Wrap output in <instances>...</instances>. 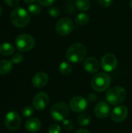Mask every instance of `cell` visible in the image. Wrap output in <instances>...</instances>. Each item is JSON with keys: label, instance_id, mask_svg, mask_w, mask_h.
<instances>
[{"label": "cell", "instance_id": "obj_6", "mask_svg": "<svg viewBox=\"0 0 132 133\" xmlns=\"http://www.w3.org/2000/svg\"><path fill=\"white\" fill-rule=\"evenodd\" d=\"M51 116L53 120L56 122L65 121L69 114L68 106L63 102L54 104L51 108Z\"/></svg>", "mask_w": 132, "mask_h": 133}, {"label": "cell", "instance_id": "obj_8", "mask_svg": "<svg viewBox=\"0 0 132 133\" xmlns=\"http://www.w3.org/2000/svg\"><path fill=\"white\" fill-rule=\"evenodd\" d=\"M4 124L9 130L15 131L18 129L21 125V118L17 112L13 111H9L5 116Z\"/></svg>", "mask_w": 132, "mask_h": 133}, {"label": "cell", "instance_id": "obj_16", "mask_svg": "<svg viewBox=\"0 0 132 133\" xmlns=\"http://www.w3.org/2000/svg\"><path fill=\"white\" fill-rule=\"evenodd\" d=\"M25 128L29 132L35 133L40 129L41 122H40L39 119L36 118H30L28 121H26L25 124Z\"/></svg>", "mask_w": 132, "mask_h": 133}, {"label": "cell", "instance_id": "obj_22", "mask_svg": "<svg viewBox=\"0 0 132 133\" xmlns=\"http://www.w3.org/2000/svg\"><path fill=\"white\" fill-rule=\"evenodd\" d=\"M91 122V117L88 114H82L78 117V123L80 126H87Z\"/></svg>", "mask_w": 132, "mask_h": 133}, {"label": "cell", "instance_id": "obj_32", "mask_svg": "<svg viewBox=\"0 0 132 133\" xmlns=\"http://www.w3.org/2000/svg\"><path fill=\"white\" fill-rule=\"evenodd\" d=\"M97 100V97L95 94L93 93H90L87 95V101L90 103H94L96 102Z\"/></svg>", "mask_w": 132, "mask_h": 133}, {"label": "cell", "instance_id": "obj_12", "mask_svg": "<svg viewBox=\"0 0 132 133\" xmlns=\"http://www.w3.org/2000/svg\"><path fill=\"white\" fill-rule=\"evenodd\" d=\"M128 115V110L127 107L124 105H119L114 108L111 112V118L114 122H122L126 119Z\"/></svg>", "mask_w": 132, "mask_h": 133}, {"label": "cell", "instance_id": "obj_10", "mask_svg": "<svg viewBox=\"0 0 132 133\" xmlns=\"http://www.w3.org/2000/svg\"><path fill=\"white\" fill-rule=\"evenodd\" d=\"M69 107L72 111L75 113H82L86 110L88 107V101L83 97L77 96L70 101Z\"/></svg>", "mask_w": 132, "mask_h": 133}, {"label": "cell", "instance_id": "obj_33", "mask_svg": "<svg viewBox=\"0 0 132 133\" xmlns=\"http://www.w3.org/2000/svg\"><path fill=\"white\" fill-rule=\"evenodd\" d=\"M75 7L74 6L73 4H67L65 6V10L68 13H73L75 12Z\"/></svg>", "mask_w": 132, "mask_h": 133}, {"label": "cell", "instance_id": "obj_23", "mask_svg": "<svg viewBox=\"0 0 132 133\" xmlns=\"http://www.w3.org/2000/svg\"><path fill=\"white\" fill-rule=\"evenodd\" d=\"M40 6L37 4H30L29 6H28V11L30 14L33 15V16H36V15H38L40 12Z\"/></svg>", "mask_w": 132, "mask_h": 133}, {"label": "cell", "instance_id": "obj_2", "mask_svg": "<svg viewBox=\"0 0 132 133\" xmlns=\"http://www.w3.org/2000/svg\"><path fill=\"white\" fill-rule=\"evenodd\" d=\"M10 21L15 26L23 28L29 24L30 17L25 9L22 7H16L10 14Z\"/></svg>", "mask_w": 132, "mask_h": 133}, {"label": "cell", "instance_id": "obj_7", "mask_svg": "<svg viewBox=\"0 0 132 133\" xmlns=\"http://www.w3.org/2000/svg\"><path fill=\"white\" fill-rule=\"evenodd\" d=\"M73 30L74 23L68 17L61 18L56 23L55 31L60 36H67L71 34Z\"/></svg>", "mask_w": 132, "mask_h": 133}, {"label": "cell", "instance_id": "obj_38", "mask_svg": "<svg viewBox=\"0 0 132 133\" xmlns=\"http://www.w3.org/2000/svg\"><path fill=\"white\" fill-rule=\"evenodd\" d=\"M66 1H72V0H66Z\"/></svg>", "mask_w": 132, "mask_h": 133}, {"label": "cell", "instance_id": "obj_13", "mask_svg": "<svg viewBox=\"0 0 132 133\" xmlns=\"http://www.w3.org/2000/svg\"><path fill=\"white\" fill-rule=\"evenodd\" d=\"M94 111L97 118L100 119H104L109 116L110 113V108L107 102L100 101L96 105Z\"/></svg>", "mask_w": 132, "mask_h": 133}, {"label": "cell", "instance_id": "obj_37", "mask_svg": "<svg viewBox=\"0 0 132 133\" xmlns=\"http://www.w3.org/2000/svg\"><path fill=\"white\" fill-rule=\"evenodd\" d=\"M2 13V7L0 6V16H1Z\"/></svg>", "mask_w": 132, "mask_h": 133}, {"label": "cell", "instance_id": "obj_27", "mask_svg": "<svg viewBox=\"0 0 132 133\" xmlns=\"http://www.w3.org/2000/svg\"><path fill=\"white\" fill-rule=\"evenodd\" d=\"M63 128L67 131H71L73 129V123L71 120L65 119L63 121Z\"/></svg>", "mask_w": 132, "mask_h": 133}, {"label": "cell", "instance_id": "obj_17", "mask_svg": "<svg viewBox=\"0 0 132 133\" xmlns=\"http://www.w3.org/2000/svg\"><path fill=\"white\" fill-rule=\"evenodd\" d=\"M14 51H15L14 46L9 42H5L0 45V53L4 56L12 55L14 53Z\"/></svg>", "mask_w": 132, "mask_h": 133}, {"label": "cell", "instance_id": "obj_26", "mask_svg": "<svg viewBox=\"0 0 132 133\" xmlns=\"http://www.w3.org/2000/svg\"><path fill=\"white\" fill-rule=\"evenodd\" d=\"M23 56L20 53H16L12 57V62L14 64H19L23 62Z\"/></svg>", "mask_w": 132, "mask_h": 133}, {"label": "cell", "instance_id": "obj_11", "mask_svg": "<svg viewBox=\"0 0 132 133\" xmlns=\"http://www.w3.org/2000/svg\"><path fill=\"white\" fill-rule=\"evenodd\" d=\"M49 104V97L47 94L44 92H40L37 94L33 99V106L36 110L43 111Z\"/></svg>", "mask_w": 132, "mask_h": 133}, {"label": "cell", "instance_id": "obj_18", "mask_svg": "<svg viewBox=\"0 0 132 133\" xmlns=\"http://www.w3.org/2000/svg\"><path fill=\"white\" fill-rule=\"evenodd\" d=\"M12 69V62L9 60L0 61V75H6Z\"/></svg>", "mask_w": 132, "mask_h": 133}, {"label": "cell", "instance_id": "obj_30", "mask_svg": "<svg viewBox=\"0 0 132 133\" xmlns=\"http://www.w3.org/2000/svg\"><path fill=\"white\" fill-rule=\"evenodd\" d=\"M99 5L103 7H109L112 4L113 0H97Z\"/></svg>", "mask_w": 132, "mask_h": 133}, {"label": "cell", "instance_id": "obj_4", "mask_svg": "<svg viewBox=\"0 0 132 133\" xmlns=\"http://www.w3.org/2000/svg\"><path fill=\"white\" fill-rule=\"evenodd\" d=\"M110 83L111 79L108 74L105 72H99L92 79L91 86L96 92H104L109 88Z\"/></svg>", "mask_w": 132, "mask_h": 133}, {"label": "cell", "instance_id": "obj_34", "mask_svg": "<svg viewBox=\"0 0 132 133\" xmlns=\"http://www.w3.org/2000/svg\"><path fill=\"white\" fill-rule=\"evenodd\" d=\"M75 133H90L89 131H88L87 129H79Z\"/></svg>", "mask_w": 132, "mask_h": 133}, {"label": "cell", "instance_id": "obj_36", "mask_svg": "<svg viewBox=\"0 0 132 133\" xmlns=\"http://www.w3.org/2000/svg\"><path fill=\"white\" fill-rule=\"evenodd\" d=\"M129 5H130V7H131V9H132V0L130 1V3H129Z\"/></svg>", "mask_w": 132, "mask_h": 133}, {"label": "cell", "instance_id": "obj_15", "mask_svg": "<svg viewBox=\"0 0 132 133\" xmlns=\"http://www.w3.org/2000/svg\"><path fill=\"white\" fill-rule=\"evenodd\" d=\"M48 76L44 72L35 74L32 79V84L36 88H42L45 87L48 83Z\"/></svg>", "mask_w": 132, "mask_h": 133}, {"label": "cell", "instance_id": "obj_19", "mask_svg": "<svg viewBox=\"0 0 132 133\" xmlns=\"http://www.w3.org/2000/svg\"><path fill=\"white\" fill-rule=\"evenodd\" d=\"M72 71L71 64L68 62H62L59 65V72L63 76H68Z\"/></svg>", "mask_w": 132, "mask_h": 133}, {"label": "cell", "instance_id": "obj_9", "mask_svg": "<svg viewBox=\"0 0 132 133\" xmlns=\"http://www.w3.org/2000/svg\"><path fill=\"white\" fill-rule=\"evenodd\" d=\"M117 65V58L114 55L111 53H107L102 57L101 67L104 71L107 72H110L116 69Z\"/></svg>", "mask_w": 132, "mask_h": 133}, {"label": "cell", "instance_id": "obj_21", "mask_svg": "<svg viewBox=\"0 0 132 133\" xmlns=\"http://www.w3.org/2000/svg\"><path fill=\"white\" fill-rule=\"evenodd\" d=\"M75 7L80 11H87L90 8V2L89 0H76Z\"/></svg>", "mask_w": 132, "mask_h": 133}, {"label": "cell", "instance_id": "obj_1", "mask_svg": "<svg viewBox=\"0 0 132 133\" xmlns=\"http://www.w3.org/2000/svg\"><path fill=\"white\" fill-rule=\"evenodd\" d=\"M86 48L84 44L81 43H75L68 48L66 52V58L70 62L79 63L86 58Z\"/></svg>", "mask_w": 132, "mask_h": 133}, {"label": "cell", "instance_id": "obj_25", "mask_svg": "<svg viewBox=\"0 0 132 133\" xmlns=\"http://www.w3.org/2000/svg\"><path fill=\"white\" fill-rule=\"evenodd\" d=\"M48 13L52 17H58L59 15H60V9L58 7H56V6H51L50 9H49V11H48Z\"/></svg>", "mask_w": 132, "mask_h": 133}, {"label": "cell", "instance_id": "obj_31", "mask_svg": "<svg viewBox=\"0 0 132 133\" xmlns=\"http://www.w3.org/2000/svg\"><path fill=\"white\" fill-rule=\"evenodd\" d=\"M56 0H38V2L44 6H49L51 5Z\"/></svg>", "mask_w": 132, "mask_h": 133}, {"label": "cell", "instance_id": "obj_28", "mask_svg": "<svg viewBox=\"0 0 132 133\" xmlns=\"http://www.w3.org/2000/svg\"><path fill=\"white\" fill-rule=\"evenodd\" d=\"M61 131V127L57 124L51 125L48 129V133H60Z\"/></svg>", "mask_w": 132, "mask_h": 133}, {"label": "cell", "instance_id": "obj_20", "mask_svg": "<svg viewBox=\"0 0 132 133\" xmlns=\"http://www.w3.org/2000/svg\"><path fill=\"white\" fill-rule=\"evenodd\" d=\"M89 22V16L85 12H80L75 18V23L80 26H85Z\"/></svg>", "mask_w": 132, "mask_h": 133}, {"label": "cell", "instance_id": "obj_35", "mask_svg": "<svg viewBox=\"0 0 132 133\" xmlns=\"http://www.w3.org/2000/svg\"><path fill=\"white\" fill-rule=\"evenodd\" d=\"M26 3H28V4H31V3H33L35 0H23Z\"/></svg>", "mask_w": 132, "mask_h": 133}, {"label": "cell", "instance_id": "obj_29", "mask_svg": "<svg viewBox=\"0 0 132 133\" xmlns=\"http://www.w3.org/2000/svg\"><path fill=\"white\" fill-rule=\"evenodd\" d=\"M4 2L10 7H16L19 2V0H4Z\"/></svg>", "mask_w": 132, "mask_h": 133}, {"label": "cell", "instance_id": "obj_14", "mask_svg": "<svg viewBox=\"0 0 132 133\" xmlns=\"http://www.w3.org/2000/svg\"><path fill=\"white\" fill-rule=\"evenodd\" d=\"M83 66L86 72L89 74H95L100 69V63L96 58L89 57L86 58L83 63Z\"/></svg>", "mask_w": 132, "mask_h": 133}, {"label": "cell", "instance_id": "obj_24", "mask_svg": "<svg viewBox=\"0 0 132 133\" xmlns=\"http://www.w3.org/2000/svg\"><path fill=\"white\" fill-rule=\"evenodd\" d=\"M33 114V108L31 106H26L22 110V115L25 118H29Z\"/></svg>", "mask_w": 132, "mask_h": 133}, {"label": "cell", "instance_id": "obj_5", "mask_svg": "<svg viewBox=\"0 0 132 133\" xmlns=\"http://www.w3.org/2000/svg\"><path fill=\"white\" fill-rule=\"evenodd\" d=\"M15 44L16 48L22 52H26L30 51L35 46V39L33 36L23 34L19 35L15 40Z\"/></svg>", "mask_w": 132, "mask_h": 133}, {"label": "cell", "instance_id": "obj_3", "mask_svg": "<svg viewBox=\"0 0 132 133\" xmlns=\"http://www.w3.org/2000/svg\"><path fill=\"white\" fill-rule=\"evenodd\" d=\"M126 98V90L122 87H114L107 90L106 100L111 105H119Z\"/></svg>", "mask_w": 132, "mask_h": 133}]
</instances>
